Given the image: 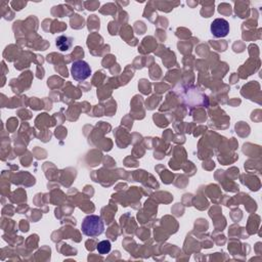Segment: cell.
I'll return each instance as SVG.
<instances>
[{
	"mask_svg": "<svg viewBox=\"0 0 262 262\" xmlns=\"http://www.w3.org/2000/svg\"><path fill=\"white\" fill-rule=\"evenodd\" d=\"M81 230L86 236H98L104 230V224L102 217L98 215H88L86 216L81 224Z\"/></svg>",
	"mask_w": 262,
	"mask_h": 262,
	"instance_id": "6da1fadb",
	"label": "cell"
},
{
	"mask_svg": "<svg viewBox=\"0 0 262 262\" xmlns=\"http://www.w3.org/2000/svg\"><path fill=\"white\" fill-rule=\"evenodd\" d=\"M71 74L74 80L84 81L90 77L92 68H90V66L84 60H76L72 64Z\"/></svg>",
	"mask_w": 262,
	"mask_h": 262,
	"instance_id": "7a4b0ae2",
	"label": "cell"
},
{
	"mask_svg": "<svg viewBox=\"0 0 262 262\" xmlns=\"http://www.w3.org/2000/svg\"><path fill=\"white\" fill-rule=\"evenodd\" d=\"M211 34L215 38H224L230 33V24L224 18H216L214 20L210 26Z\"/></svg>",
	"mask_w": 262,
	"mask_h": 262,
	"instance_id": "3957f363",
	"label": "cell"
},
{
	"mask_svg": "<svg viewBox=\"0 0 262 262\" xmlns=\"http://www.w3.org/2000/svg\"><path fill=\"white\" fill-rule=\"evenodd\" d=\"M56 44L60 52H68L73 46V39L69 36L62 35L56 38Z\"/></svg>",
	"mask_w": 262,
	"mask_h": 262,
	"instance_id": "277c9868",
	"label": "cell"
},
{
	"mask_svg": "<svg viewBox=\"0 0 262 262\" xmlns=\"http://www.w3.org/2000/svg\"><path fill=\"white\" fill-rule=\"evenodd\" d=\"M111 248H112V245H111V242L108 241V240H104V241L100 242L98 244V251L100 255H106L108 253H110L111 251Z\"/></svg>",
	"mask_w": 262,
	"mask_h": 262,
	"instance_id": "5b68a950",
	"label": "cell"
}]
</instances>
